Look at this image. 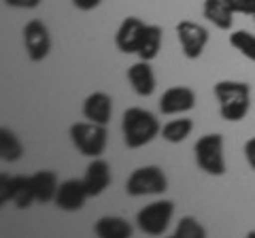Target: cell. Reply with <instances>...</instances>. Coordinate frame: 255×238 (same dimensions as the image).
I'll use <instances>...</instances> for the list:
<instances>
[{
	"mask_svg": "<svg viewBox=\"0 0 255 238\" xmlns=\"http://www.w3.org/2000/svg\"><path fill=\"white\" fill-rule=\"evenodd\" d=\"M122 134L128 149H140L162 134V125H159V119L151 111L130 107L124 111Z\"/></svg>",
	"mask_w": 255,
	"mask_h": 238,
	"instance_id": "6da1fadb",
	"label": "cell"
},
{
	"mask_svg": "<svg viewBox=\"0 0 255 238\" xmlns=\"http://www.w3.org/2000/svg\"><path fill=\"white\" fill-rule=\"evenodd\" d=\"M213 94L219 102V115L226 121H243L251 111V85L245 81L223 79L213 87Z\"/></svg>",
	"mask_w": 255,
	"mask_h": 238,
	"instance_id": "7a4b0ae2",
	"label": "cell"
},
{
	"mask_svg": "<svg viewBox=\"0 0 255 238\" xmlns=\"http://www.w3.org/2000/svg\"><path fill=\"white\" fill-rule=\"evenodd\" d=\"M68 136L73 147L85 157H102V153L107 151L109 132H107V125L102 123H94L90 119L75 121L68 128Z\"/></svg>",
	"mask_w": 255,
	"mask_h": 238,
	"instance_id": "3957f363",
	"label": "cell"
},
{
	"mask_svg": "<svg viewBox=\"0 0 255 238\" xmlns=\"http://www.w3.org/2000/svg\"><path fill=\"white\" fill-rule=\"evenodd\" d=\"M166 189H168V177L155 164L140 166V168L132 170L130 177L126 179V194L130 198L162 196Z\"/></svg>",
	"mask_w": 255,
	"mask_h": 238,
	"instance_id": "277c9868",
	"label": "cell"
},
{
	"mask_svg": "<svg viewBox=\"0 0 255 238\" xmlns=\"http://www.w3.org/2000/svg\"><path fill=\"white\" fill-rule=\"evenodd\" d=\"M196 164L202 172L211 177H221L226 174V153H223V136L221 134H204L194 145Z\"/></svg>",
	"mask_w": 255,
	"mask_h": 238,
	"instance_id": "5b68a950",
	"label": "cell"
},
{
	"mask_svg": "<svg viewBox=\"0 0 255 238\" xmlns=\"http://www.w3.org/2000/svg\"><path fill=\"white\" fill-rule=\"evenodd\" d=\"M174 217V202L172 200H155L136 213V226L147 236H162L166 234L170 221Z\"/></svg>",
	"mask_w": 255,
	"mask_h": 238,
	"instance_id": "8992f818",
	"label": "cell"
},
{
	"mask_svg": "<svg viewBox=\"0 0 255 238\" xmlns=\"http://www.w3.org/2000/svg\"><path fill=\"white\" fill-rule=\"evenodd\" d=\"M0 202L2 204L13 202L15 209H19V211L30 209V206L36 202L30 177H23V174L6 177V174H2V177H0Z\"/></svg>",
	"mask_w": 255,
	"mask_h": 238,
	"instance_id": "52a82bcc",
	"label": "cell"
},
{
	"mask_svg": "<svg viewBox=\"0 0 255 238\" xmlns=\"http://www.w3.org/2000/svg\"><path fill=\"white\" fill-rule=\"evenodd\" d=\"M177 38L181 43L183 55L187 60H198L202 55L204 47L209 45V30L198 21L183 19L177 23Z\"/></svg>",
	"mask_w": 255,
	"mask_h": 238,
	"instance_id": "ba28073f",
	"label": "cell"
},
{
	"mask_svg": "<svg viewBox=\"0 0 255 238\" xmlns=\"http://www.w3.org/2000/svg\"><path fill=\"white\" fill-rule=\"evenodd\" d=\"M23 47L32 62H43L51 51V34L47 23L41 19H30L23 26Z\"/></svg>",
	"mask_w": 255,
	"mask_h": 238,
	"instance_id": "9c48e42d",
	"label": "cell"
},
{
	"mask_svg": "<svg viewBox=\"0 0 255 238\" xmlns=\"http://www.w3.org/2000/svg\"><path fill=\"white\" fill-rule=\"evenodd\" d=\"M159 113L162 115H181V113H189L196 107V92L187 85H174L168 87L162 98L157 102Z\"/></svg>",
	"mask_w": 255,
	"mask_h": 238,
	"instance_id": "30bf717a",
	"label": "cell"
},
{
	"mask_svg": "<svg viewBox=\"0 0 255 238\" xmlns=\"http://www.w3.org/2000/svg\"><path fill=\"white\" fill-rule=\"evenodd\" d=\"M87 198H90V192H87L83 179H66L58 187L55 206L64 213H77L85 206Z\"/></svg>",
	"mask_w": 255,
	"mask_h": 238,
	"instance_id": "8fae6325",
	"label": "cell"
},
{
	"mask_svg": "<svg viewBox=\"0 0 255 238\" xmlns=\"http://www.w3.org/2000/svg\"><path fill=\"white\" fill-rule=\"evenodd\" d=\"M145 28H147V23L142 21L140 17H134V15L126 17L122 23H119V28L115 32V47L126 55L136 53Z\"/></svg>",
	"mask_w": 255,
	"mask_h": 238,
	"instance_id": "7c38bea8",
	"label": "cell"
},
{
	"mask_svg": "<svg viewBox=\"0 0 255 238\" xmlns=\"http://www.w3.org/2000/svg\"><path fill=\"white\" fill-rule=\"evenodd\" d=\"M111 164L102 157H92V162L87 164L85 168V177H83V183L90 192V198H96L100 194L107 192V187L111 185Z\"/></svg>",
	"mask_w": 255,
	"mask_h": 238,
	"instance_id": "4fadbf2b",
	"label": "cell"
},
{
	"mask_svg": "<svg viewBox=\"0 0 255 238\" xmlns=\"http://www.w3.org/2000/svg\"><path fill=\"white\" fill-rule=\"evenodd\" d=\"M128 81H130L132 90L136 92L140 98L153 96L157 81H155L153 68H151V62H147V60L134 62V64L128 68Z\"/></svg>",
	"mask_w": 255,
	"mask_h": 238,
	"instance_id": "5bb4252c",
	"label": "cell"
},
{
	"mask_svg": "<svg viewBox=\"0 0 255 238\" xmlns=\"http://www.w3.org/2000/svg\"><path fill=\"white\" fill-rule=\"evenodd\" d=\"M83 117L94 123L107 125L113 115V98L107 92H94L83 100Z\"/></svg>",
	"mask_w": 255,
	"mask_h": 238,
	"instance_id": "9a60e30c",
	"label": "cell"
},
{
	"mask_svg": "<svg viewBox=\"0 0 255 238\" xmlns=\"http://www.w3.org/2000/svg\"><path fill=\"white\" fill-rule=\"evenodd\" d=\"M30 183H32V189H34V198L38 204L55 202L60 181L53 170H36L34 174H30Z\"/></svg>",
	"mask_w": 255,
	"mask_h": 238,
	"instance_id": "2e32d148",
	"label": "cell"
},
{
	"mask_svg": "<svg viewBox=\"0 0 255 238\" xmlns=\"http://www.w3.org/2000/svg\"><path fill=\"white\" fill-rule=\"evenodd\" d=\"M94 234L98 238H130L134 228L130 221L119 215H105L94 224Z\"/></svg>",
	"mask_w": 255,
	"mask_h": 238,
	"instance_id": "e0dca14e",
	"label": "cell"
},
{
	"mask_svg": "<svg viewBox=\"0 0 255 238\" xmlns=\"http://www.w3.org/2000/svg\"><path fill=\"white\" fill-rule=\"evenodd\" d=\"M202 15L206 21H211L215 28L219 30H232L234 26V11L228 6L226 0H204Z\"/></svg>",
	"mask_w": 255,
	"mask_h": 238,
	"instance_id": "ac0fdd59",
	"label": "cell"
},
{
	"mask_svg": "<svg viewBox=\"0 0 255 238\" xmlns=\"http://www.w3.org/2000/svg\"><path fill=\"white\" fill-rule=\"evenodd\" d=\"M162 41H164L162 28L155 26V23H147L142 38H140V45H138V51H136L138 60L153 62L159 55V51H162Z\"/></svg>",
	"mask_w": 255,
	"mask_h": 238,
	"instance_id": "d6986e66",
	"label": "cell"
},
{
	"mask_svg": "<svg viewBox=\"0 0 255 238\" xmlns=\"http://www.w3.org/2000/svg\"><path fill=\"white\" fill-rule=\"evenodd\" d=\"M191 132H194V121H191L189 117L170 119L168 123L162 125V138L166 142H172V145H179V142H183Z\"/></svg>",
	"mask_w": 255,
	"mask_h": 238,
	"instance_id": "ffe728a7",
	"label": "cell"
},
{
	"mask_svg": "<svg viewBox=\"0 0 255 238\" xmlns=\"http://www.w3.org/2000/svg\"><path fill=\"white\" fill-rule=\"evenodd\" d=\"M23 155V142L13 130H0V157L2 162H19Z\"/></svg>",
	"mask_w": 255,
	"mask_h": 238,
	"instance_id": "44dd1931",
	"label": "cell"
},
{
	"mask_svg": "<svg viewBox=\"0 0 255 238\" xmlns=\"http://www.w3.org/2000/svg\"><path fill=\"white\" fill-rule=\"evenodd\" d=\"M230 45L241 55H245L247 60L255 62V34L247 32V30H236V32L230 34Z\"/></svg>",
	"mask_w": 255,
	"mask_h": 238,
	"instance_id": "7402d4cb",
	"label": "cell"
},
{
	"mask_svg": "<svg viewBox=\"0 0 255 238\" xmlns=\"http://www.w3.org/2000/svg\"><path fill=\"white\" fill-rule=\"evenodd\" d=\"M174 238H206V230L196 217L185 215L174 230Z\"/></svg>",
	"mask_w": 255,
	"mask_h": 238,
	"instance_id": "603a6c76",
	"label": "cell"
},
{
	"mask_svg": "<svg viewBox=\"0 0 255 238\" xmlns=\"http://www.w3.org/2000/svg\"><path fill=\"white\" fill-rule=\"evenodd\" d=\"M226 2L238 15H255V0H226Z\"/></svg>",
	"mask_w": 255,
	"mask_h": 238,
	"instance_id": "cb8c5ba5",
	"label": "cell"
},
{
	"mask_svg": "<svg viewBox=\"0 0 255 238\" xmlns=\"http://www.w3.org/2000/svg\"><path fill=\"white\" fill-rule=\"evenodd\" d=\"M43 0H4L6 6H11V9H36V6H41Z\"/></svg>",
	"mask_w": 255,
	"mask_h": 238,
	"instance_id": "d4e9b609",
	"label": "cell"
},
{
	"mask_svg": "<svg viewBox=\"0 0 255 238\" xmlns=\"http://www.w3.org/2000/svg\"><path fill=\"white\" fill-rule=\"evenodd\" d=\"M245 160L249 164V168L255 170V136H251L245 142Z\"/></svg>",
	"mask_w": 255,
	"mask_h": 238,
	"instance_id": "484cf974",
	"label": "cell"
},
{
	"mask_svg": "<svg viewBox=\"0 0 255 238\" xmlns=\"http://www.w3.org/2000/svg\"><path fill=\"white\" fill-rule=\"evenodd\" d=\"M100 4H102V0H73V6H75V9L83 11V13L98 9Z\"/></svg>",
	"mask_w": 255,
	"mask_h": 238,
	"instance_id": "4316f807",
	"label": "cell"
},
{
	"mask_svg": "<svg viewBox=\"0 0 255 238\" xmlns=\"http://www.w3.org/2000/svg\"><path fill=\"white\" fill-rule=\"evenodd\" d=\"M253 19H255V15H253Z\"/></svg>",
	"mask_w": 255,
	"mask_h": 238,
	"instance_id": "83f0119b",
	"label": "cell"
}]
</instances>
